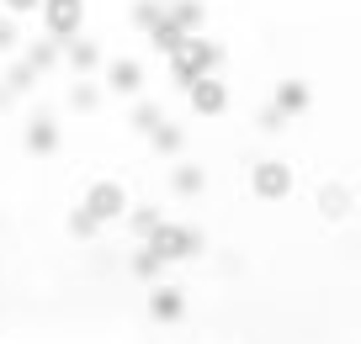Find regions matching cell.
<instances>
[{"label":"cell","instance_id":"cell-17","mask_svg":"<svg viewBox=\"0 0 361 344\" xmlns=\"http://www.w3.org/2000/svg\"><path fill=\"white\" fill-rule=\"evenodd\" d=\"M165 22V0H133V27L138 32H154Z\"/></svg>","mask_w":361,"mask_h":344},{"label":"cell","instance_id":"cell-15","mask_svg":"<svg viewBox=\"0 0 361 344\" xmlns=\"http://www.w3.org/2000/svg\"><path fill=\"white\" fill-rule=\"evenodd\" d=\"M37 75H43V69H37L32 58H16L11 75H6V90H11V96H22V90H32V85H37Z\"/></svg>","mask_w":361,"mask_h":344},{"label":"cell","instance_id":"cell-16","mask_svg":"<svg viewBox=\"0 0 361 344\" xmlns=\"http://www.w3.org/2000/svg\"><path fill=\"white\" fill-rule=\"evenodd\" d=\"M64 228H69L75 238H96V234H102V217H96V212H90L85 201H80V207L69 212V222H64Z\"/></svg>","mask_w":361,"mask_h":344},{"label":"cell","instance_id":"cell-22","mask_svg":"<svg viewBox=\"0 0 361 344\" xmlns=\"http://www.w3.org/2000/svg\"><path fill=\"white\" fill-rule=\"evenodd\" d=\"M69 106H75V111H96V106H102V90H96L85 75H80L75 90H69Z\"/></svg>","mask_w":361,"mask_h":344},{"label":"cell","instance_id":"cell-10","mask_svg":"<svg viewBox=\"0 0 361 344\" xmlns=\"http://www.w3.org/2000/svg\"><path fill=\"white\" fill-rule=\"evenodd\" d=\"M64 58H69V69H75V75H96V69H102V48L90 43V37H69V43H64Z\"/></svg>","mask_w":361,"mask_h":344},{"label":"cell","instance_id":"cell-6","mask_svg":"<svg viewBox=\"0 0 361 344\" xmlns=\"http://www.w3.org/2000/svg\"><path fill=\"white\" fill-rule=\"evenodd\" d=\"M186 101H192L197 117H224L228 111V85L218 75H207V79H197V85L186 90Z\"/></svg>","mask_w":361,"mask_h":344},{"label":"cell","instance_id":"cell-25","mask_svg":"<svg viewBox=\"0 0 361 344\" xmlns=\"http://www.w3.org/2000/svg\"><path fill=\"white\" fill-rule=\"evenodd\" d=\"M255 122H260V133H287V122H293V117H287L282 106H260Z\"/></svg>","mask_w":361,"mask_h":344},{"label":"cell","instance_id":"cell-8","mask_svg":"<svg viewBox=\"0 0 361 344\" xmlns=\"http://www.w3.org/2000/svg\"><path fill=\"white\" fill-rule=\"evenodd\" d=\"M271 106H282L287 117H303V111L314 106V90H308V79H282V85L271 90Z\"/></svg>","mask_w":361,"mask_h":344},{"label":"cell","instance_id":"cell-21","mask_svg":"<svg viewBox=\"0 0 361 344\" xmlns=\"http://www.w3.org/2000/svg\"><path fill=\"white\" fill-rule=\"evenodd\" d=\"M159 222H165V217H159V207H133V212H128V228H133L138 238H154Z\"/></svg>","mask_w":361,"mask_h":344},{"label":"cell","instance_id":"cell-1","mask_svg":"<svg viewBox=\"0 0 361 344\" xmlns=\"http://www.w3.org/2000/svg\"><path fill=\"white\" fill-rule=\"evenodd\" d=\"M218 64H224V48L213 43V37H186V43L170 53V79H176L180 90H192L197 79H207V75H218Z\"/></svg>","mask_w":361,"mask_h":344},{"label":"cell","instance_id":"cell-14","mask_svg":"<svg viewBox=\"0 0 361 344\" xmlns=\"http://www.w3.org/2000/svg\"><path fill=\"white\" fill-rule=\"evenodd\" d=\"M170 186H176V196H202L207 175L197 165H176V170H170Z\"/></svg>","mask_w":361,"mask_h":344},{"label":"cell","instance_id":"cell-5","mask_svg":"<svg viewBox=\"0 0 361 344\" xmlns=\"http://www.w3.org/2000/svg\"><path fill=\"white\" fill-rule=\"evenodd\" d=\"M85 207L96 212L102 222H117V217H128V212H133V207H128V191L117 186V180H96V186L85 191Z\"/></svg>","mask_w":361,"mask_h":344},{"label":"cell","instance_id":"cell-3","mask_svg":"<svg viewBox=\"0 0 361 344\" xmlns=\"http://www.w3.org/2000/svg\"><path fill=\"white\" fill-rule=\"evenodd\" d=\"M250 191H255L260 201L293 196V170H287V159H260V165L250 170Z\"/></svg>","mask_w":361,"mask_h":344},{"label":"cell","instance_id":"cell-7","mask_svg":"<svg viewBox=\"0 0 361 344\" xmlns=\"http://www.w3.org/2000/svg\"><path fill=\"white\" fill-rule=\"evenodd\" d=\"M149 318H154V323L186 318V291H180V286H154V291H149Z\"/></svg>","mask_w":361,"mask_h":344},{"label":"cell","instance_id":"cell-4","mask_svg":"<svg viewBox=\"0 0 361 344\" xmlns=\"http://www.w3.org/2000/svg\"><path fill=\"white\" fill-rule=\"evenodd\" d=\"M80 22H85V0H43V27H48V37L69 43V37H80Z\"/></svg>","mask_w":361,"mask_h":344},{"label":"cell","instance_id":"cell-20","mask_svg":"<svg viewBox=\"0 0 361 344\" xmlns=\"http://www.w3.org/2000/svg\"><path fill=\"white\" fill-rule=\"evenodd\" d=\"M27 58H32V64L48 75V69H54L59 58H64V43H59V37H43V43H32V48H27Z\"/></svg>","mask_w":361,"mask_h":344},{"label":"cell","instance_id":"cell-2","mask_svg":"<svg viewBox=\"0 0 361 344\" xmlns=\"http://www.w3.org/2000/svg\"><path fill=\"white\" fill-rule=\"evenodd\" d=\"M149 249H154L165 265H180V260H197L207 249V238L197 234V228H186V222H159L154 228V238H144Z\"/></svg>","mask_w":361,"mask_h":344},{"label":"cell","instance_id":"cell-9","mask_svg":"<svg viewBox=\"0 0 361 344\" xmlns=\"http://www.w3.org/2000/svg\"><path fill=\"white\" fill-rule=\"evenodd\" d=\"M138 85H144L138 58H112V64H106V90H117V96H138Z\"/></svg>","mask_w":361,"mask_h":344},{"label":"cell","instance_id":"cell-18","mask_svg":"<svg viewBox=\"0 0 361 344\" xmlns=\"http://www.w3.org/2000/svg\"><path fill=\"white\" fill-rule=\"evenodd\" d=\"M149 144H154V154H180V148H186V133L170 127V122H159L154 133H149Z\"/></svg>","mask_w":361,"mask_h":344},{"label":"cell","instance_id":"cell-24","mask_svg":"<svg viewBox=\"0 0 361 344\" xmlns=\"http://www.w3.org/2000/svg\"><path fill=\"white\" fill-rule=\"evenodd\" d=\"M159 122H165V117H159L154 101H138V106H133V127H138V133H154Z\"/></svg>","mask_w":361,"mask_h":344},{"label":"cell","instance_id":"cell-19","mask_svg":"<svg viewBox=\"0 0 361 344\" xmlns=\"http://www.w3.org/2000/svg\"><path fill=\"white\" fill-rule=\"evenodd\" d=\"M319 212H324V217H345L350 212V191L345 186H324L319 191Z\"/></svg>","mask_w":361,"mask_h":344},{"label":"cell","instance_id":"cell-26","mask_svg":"<svg viewBox=\"0 0 361 344\" xmlns=\"http://www.w3.org/2000/svg\"><path fill=\"white\" fill-rule=\"evenodd\" d=\"M11 48H16V16L0 11V53H11Z\"/></svg>","mask_w":361,"mask_h":344},{"label":"cell","instance_id":"cell-12","mask_svg":"<svg viewBox=\"0 0 361 344\" xmlns=\"http://www.w3.org/2000/svg\"><path fill=\"white\" fill-rule=\"evenodd\" d=\"M165 11H170V22H176V27H186L192 37L202 32V22H207V6H202V0H170Z\"/></svg>","mask_w":361,"mask_h":344},{"label":"cell","instance_id":"cell-23","mask_svg":"<svg viewBox=\"0 0 361 344\" xmlns=\"http://www.w3.org/2000/svg\"><path fill=\"white\" fill-rule=\"evenodd\" d=\"M159 270H165V260H159L154 249L144 244V249H138V255H133V276H138V281H154Z\"/></svg>","mask_w":361,"mask_h":344},{"label":"cell","instance_id":"cell-11","mask_svg":"<svg viewBox=\"0 0 361 344\" xmlns=\"http://www.w3.org/2000/svg\"><path fill=\"white\" fill-rule=\"evenodd\" d=\"M59 148V122L54 117H32L27 122V154H54Z\"/></svg>","mask_w":361,"mask_h":344},{"label":"cell","instance_id":"cell-27","mask_svg":"<svg viewBox=\"0 0 361 344\" xmlns=\"http://www.w3.org/2000/svg\"><path fill=\"white\" fill-rule=\"evenodd\" d=\"M6 11H11V16H27V11H43V0H6Z\"/></svg>","mask_w":361,"mask_h":344},{"label":"cell","instance_id":"cell-13","mask_svg":"<svg viewBox=\"0 0 361 344\" xmlns=\"http://www.w3.org/2000/svg\"><path fill=\"white\" fill-rule=\"evenodd\" d=\"M186 37H192V32H186V27H176V22H170V11H165V22H159V27H154V32H149V43H154V48H159V53H165V58H170V53H176V48H180V43H186Z\"/></svg>","mask_w":361,"mask_h":344}]
</instances>
